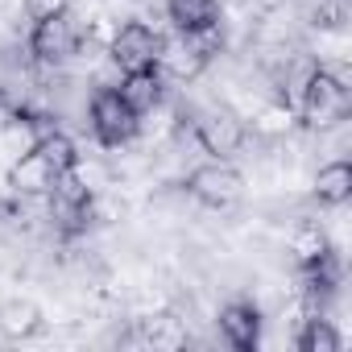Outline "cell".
<instances>
[{"label":"cell","instance_id":"obj_1","mask_svg":"<svg viewBox=\"0 0 352 352\" xmlns=\"http://www.w3.org/2000/svg\"><path fill=\"white\" fill-rule=\"evenodd\" d=\"M348 108H352V96H348L344 75L319 67L302 79V116H307V124H319V129L340 124L348 116Z\"/></svg>","mask_w":352,"mask_h":352},{"label":"cell","instance_id":"obj_2","mask_svg":"<svg viewBox=\"0 0 352 352\" xmlns=\"http://www.w3.org/2000/svg\"><path fill=\"white\" fill-rule=\"evenodd\" d=\"M112 63L124 71V75H133V71H157V54H162V34L157 30H149V25H141V21H129V25H120L116 30V38H112Z\"/></svg>","mask_w":352,"mask_h":352},{"label":"cell","instance_id":"obj_3","mask_svg":"<svg viewBox=\"0 0 352 352\" xmlns=\"http://www.w3.org/2000/svg\"><path fill=\"white\" fill-rule=\"evenodd\" d=\"M137 124H141V116L120 100L116 87L96 91V100H91V129H96V137L104 145H124L137 133Z\"/></svg>","mask_w":352,"mask_h":352},{"label":"cell","instance_id":"obj_4","mask_svg":"<svg viewBox=\"0 0 352 352\" xmlns=\"http://www.w3.org/2000/svg\"><path fill=\"white\" fill-rule=\"evenodd\" d=\"M187 187H191V195H195L199 204H208V208H228V204L241 199L245 179H241L236 166H228V162L216 157V162H208V166H199V170L191 174Z\"/></svg>","mask_w":352,"mask_h":352},{"label":"cell","instance_id":"obj_5","mask_svg":"<svg viewBox=\"0 0 352 352\" xmlns=\"http://www.w3.org/2000/svg\"><path fill=\"white\" fill-rule=\"evenodd\" d=\"M30 50L38 63H67L75 50H79V25L71 13H54V17H42L30 34Z\"/></svg>","mask_w":352,"mask_h":352},{"label":"cell","instance_id":"obj_6","mask_svg":"<svg viewBox=\"0 0 352 352\" xmlns=\"http://www.w3.org/2000/svg\"><path fill=\"white\" fill-rule=\"evenodd\" d=\"M195 137H199V145H204L212 157L228 162V157L245 145V124H241V116L228 112V108H208V112H199V120H195Z\"/></svg>","mask_w":352,"mask_h":352},{"label":"cell","instance_id":"obj_7","mask_svg":"<svg viewBox=\"0 0 352 352\" xmlns=\"http://www.w3.org/2000/svg\"><path fill=\"white\" fill-rule=\"evenodd\" d=\"M50 204H54V216L67 228H79L87 220V212H91V191L75 170H63L54 179V187H50Z\"/></svg>","mask_w":352,"mask_h":352},{"label":"cell","instance_id":"obj_8","mask_svg":"<svg viewBox=\"0 0 352 352\" xmlns=\"http://www.w3.org/2000/svg\"><path fill=\"white\" fill-rule=\"evenodd\" d=\"M220 336H224L236 352H253L257 340H261V315H257V307H249V302H228V307L220 311Z\"/></svg>","mask_w":352,"mask_h":352},{"label":"cell","instance_id":"obj_9","mask_svg":"<svg viewBox=\"0 0 352 352\" xmlns=\"http://www.w3.org/2000/svg\"><path fill=\"white\" fill-rule=\"evenodd\" d=\"M116 91L137 116H145V112H153L162 104V75L157 71H133V75H124V83Z\"/></svg>","mask_w":352,"mask_h":352},{"label":"cell","instance_id":"obj_10","mask_svg":"<svg viewBox=\"0 0 352 352\" xmlns=\"http://www.w3.org/2000/svg\"><path fill=\"white\" fill-rule=\"evenodd\" d=\"M54 179H58V174L50 170V162L30 145L25 153H21V162L13 166V187L17 191H30V195H38V191H50L54 187Z\"/></svg>","mask_w":352,"mask_h":352},{"label":"cell","instance_id":"obj_11","mask_svg":"<svg viewBox=\"0 0 352 352\" xmlns=\"http://www.w3.org/2000/svg\"><path fill=\"white\" fill-rule=\"evenodd\" d=\"M208 63L183 42V34L174 38V42H162V54H157V71H166L170 79H195Z\"/></svg>","mask_w":352,"mask_h":352},{"label":"cell","instance_id":"obj_12","mask_svg":"<svg viewBox=\"0 0 352 352\" xmlns=\"http://www.w3.org/2000/svg\"><path fill=\"white\" fill-rule=\"evenodd\" d=\"M315 195H319V204H327V208L348 204V195H352V166H348V162L323 166V170L315 174Z\"/></svg>","mask_w":352,"mask_h":352},{"label":"cell","instance_id":"obj_13","mask_svg":"<svg viewBox=\"0 0 352 352\" xmlns=\"http://www.w3.org/2000/svg\"><path fill=\"white\" fill-rule=\"evenodd\" d=\"M42 331V311L34 302H5L0 307V336H9V340H30Z\"/></svg>","mask_w":352,"mask_h":352},{"label":"cell","instance_id":"obj_14","mask_svg":"<svg viewBox=\"0 0 352 352\" xmlns=\"http://www.w3.org/2000/svg\"><path fill=\"white\" fill-rule=\"evenodd\" d=\"M166 13H170L174 30H199L208 21H220L216 0H166Z\"/></svg>","mask_w":352,"mask_h":352},{"label":"cell","instance_id":"obj_15","mask_svg":"<svg viewBox=\"0 0 352 352\" xmlns=\"http://www.w3.org/2000/svg\"><path fill=\"white\" fill-rule=\"evenodd\" d=\"M34 149L50 162V170L54 174H63V170H75V162H79V153H75V145H71V137L67 133H58V129H46L38 141H34Z\"/></svg>","mask_w":352,"mask_h":352},{"label":"cell","instance_id":"obj_16","mask_svg":"<svg viewBox=\"0 0 352 352\" xmlns=\"http://www.w3.org/2000/svg\"><path fill=\"white\" fill-rule=\"evenodd\" d=\"M340 331L327 319H307V327L298 331V348L302 352H340Z\"/></svg>","mask_w":352,"mask_h":352},{"label":"cell","instance_id":"obj_17","mask_svg":"<svg viewBox=\"0 0 352 352\" xmlns=\"http://www.w3.org/2000/svg\"><path fill=\"white\" fill-rule=\"evenodd\" d=\"M141 340L153 344V348H183L187 344V331L179 327V319H153V323H145Z\"/></svg>","mask_w":352,"mask_h":352},{"label":"cell","instance_id":"obj_18","mask_svg":"<svg viewBox=\"0 0 352 352\" xmlns=\"http://www.w3.org/2000/svg\"><path fill=\"white\" fill-rule=\"evenodd\" d=\"M294 253H298V265H315V261L327 257V236L315 224H307V228L294 232Z\"/></svg>","mask_w":352,"mask_h":352},{"label":"cell","instance_id":"obj_19","mask_svg":"<svg viewBox=\"0 0 352 352\" xmlns=\"http://www.w3.org/2000/svg\"><path fill=\"white\" fill-rule=\"evenodd\" d=\"M25 13H30L34 21L54 17V13H71V0H25Z\"/></svg>","mask_w":352,"mask_h":352}]
</instances>
